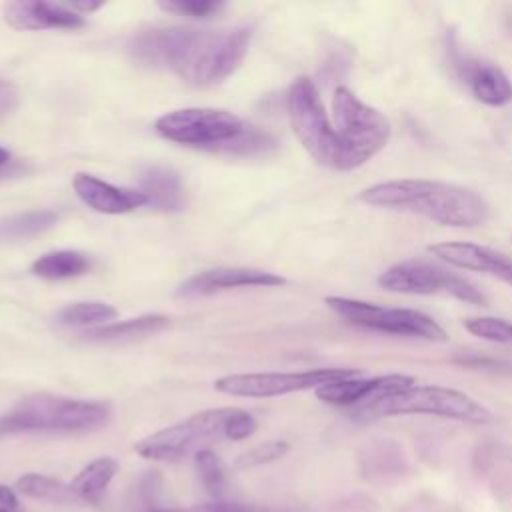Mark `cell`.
Listing matches in <instances>:
<instances>
[{"mask_svg": "<svg viewBox=\"0 0 512 512\" xmlns=\"http://www.w3.org/2000/svg\"><path fill=\"white\" fill-rule=\"evenodd\" d=\"M72 188L88 208L102 214H126L146 206V196L140 190L120 188L84 172L72 178Z\"/></svg>", "mask_w": 512, "mask_h": 512, "instance_id": "obj_16", "label": "cell"}, {"mask_svg": "<svg viewBox=\"0 0 512 512\" xmlns=\"http://www.w3.org/2000/svg\"><path fill=\"white\" fill-rule=\"evenodd\" d=\"M288 450H290L288 442H284V440H270V442L258 444V446L242 452L234 460V466L236 468H254V466H262V464H270V462L282 458Z\"/></svg>", "mask_w": 512, "mask_h": 512, "instance_id": "obj_27", "label": "cell"}, {"mask_svg": "<svg viewBox=\"0 0 512 512\" xmlns=\"http://www.w3.org/2000/svg\"><path fill=\"white\" fill-rule=\"evenodd\" d=\"M158 6L166 12L190 18H210L226 8V4L220 0H168L158 2Z\"/></svg>", "mask_w": 512, "mask_h": 512, "instance_id": "obj_28", "label": "cell"}, {"mask_svg": "<svg viewBox=\"0 0 512 512\" xmlns=\"http://www.w3.org/2000/svg\"><path fill=\"white\" fill-rule=\"evenodd\" d=\"M428 252L450 266L484 272L512 286V258L498 250L474 242H436Z\"/></svg>", "mask_w": 512, "mask_h": 512, "instance_id": "obj_13", "label": "cell"}, {"mask_svg": "<svg viewBox=\"0 0 512 512\" xmlns=\"http://www.w3.org/2000/svg\"><path fill=\"white\" fill-rule=\"evenodd\" d=\"M116 314V308L106 302H74L58 312V320L66 326H106Z\"/></svg>", "mask_w": 512, "mask_h": 512, "instance_id": "obj_24", "label": "cell"}, {"mask_svg": "<svg viewBox=\"0 0 512 512\" xmlns=\"http://www.w3.org/2000/svg\"><path fill=\"white\" fill-rule=\"evenodd\" d=\"M252 32L246 26L222 30L148 28L132 36L128 52L148 68H166L184 82L206 88L224 82L242 64Z\"/></svg>", "mask_w": 512, "mask_h": 512, "instance_id": "obj_1", "label": "cell"}, {"mask_svg": "<svg viewBox=\"0 0 512 512\" xmlns=\"http://www.w3.org/2000/svg\"><path fill=\"white\" fill-rule=\"evenodd\" d=\"M242 504L236 502H212V504H198L194 508H188L184 512H238Z\"/></svg>", "mask_w": 512, "mask_h": 512, "instance_id": "obj_31", "label": "cell"}, {"mask_svg": "<svg viewBox=\"0 0 512 512\" xmlns=\"http://www.w3.org/2000/svg\"><path fill=\"white\" fill-rule=\"evenodd\" d=\"M166 326H168V318L164 314H144L138 318L98 326L94 330H88L84 336L94 342H126V340H136V338L156 334Z\"/></svg>", "mask_w": 512, "mask_h": 512, "instance_id": "obj_20", "label": "cell"}, {"mask_svg": "<svg viewBox=\"0 0 512 512\" xmlns=\"http://www.w3.org/2000/svg\"><path fill=\"white\" fill-rule=\"evenodd\" d=\"M92 262L84 252L78 250H54L38 256L30 270L44 280H68L82 276L90 270Z\"/></svg>", "mask_w": 512, "mask_h": 512, "instance_id": "obj_21", "label": "cell"}, {"mask_svg": "<svg viewBox=\"0 0 512 512\" xmlns=\"http://www.w3.org/2000/svg\"><path fill=\"white\" fill-rule=\"evenodd\" d=\"M286 106L296 138L320 166L340 172L360 168V162L328 120L324 104L310 78L300 76L292 82L288 88Z\"/></svg>", "mask_w": 512, "mask_h": 512, "instance_id": "obj_7", "label": "cell"}, {"mask_svg": "<svg viewBox=\"0 0 512 512\" xmlns=\"http://www.w3.org/2000/svg\"><path fill=\"white\" fill-rule=\"evenodd\" d=\"M108 402L66 398L38 392L22 398L10 412L0 416V436L18 432H84L108 422Z\"/></svg>", "mask_w": 512, "mask_h": 512, "instance_id": "obj_5", "label": "cell"}, {"mask_svg": "<svg viewBox=\"0 0 512 512\" xmlns=\"http://www.w3.org/2000/svg\"><path fill=\"white\" fill-rule=\"evenodd\" d=\"M258 430V420L240 408H208L156 430L134 444L138 456L158 462H178L206 450L218 440H246Z\"/></svg>", "mask_w": 512, "mask_h": 512, "instance_id": "obj_4", "label": "cell"}, {"mask_svg": "<svg viewBox=\"0 0 512 512\" xmlns=\"http://www.w3.org/2000/svg\"><path fill=\"white\" fill-rule=\"evenodd\" d=\"M6 164H10V152L0 146V168H4Z\"/></svg>", "mask_w": 512, "mask_h": 512, "instance_id": "obj_33", "label": "cell"}, {"mask_svg": "<svg viewBox=\"0 0 512 512\" xmlns=\"http://www.w3.org/2000/svg\"><path fill=\"white\" fill-rule=\"evenodd\" d=\"M378 286L398 294L450 296L466 304L488 306V298L466 278L424 260H402L378 276Z\"/></svg>", "mask_w": 512, "mask_h": 512, "instance_id": "obj_10", "label": "cell"}, {"mask_svg": "<svg viewBox=\"0 0 512 512\" xmlns=\"http://www.w3.org/2000/svg\"><path fill=\"white\" fill-rule=\"evenodd\" d=\"M286 284V278L258 270V268H214L204 270L194 276H190L186 282L180 284L178 296L196 298V296H208L214 292L230 290V288H248V286H282Z\"/></svg>", "mask_w": 512, "mask_h": 512, "instance_id": "obj_15", "label": "cell"}, {"mask_svg": "<svg viewBox=\"0 0 512 512\" xmlns=\"http://www.w3.org/2000/svg\"><path fill=\"white\" fill-rule=\"evenodd\" d=\"M14 490L26 498L42 500V502H50V504H80V500L70 484L56 480L52 476L38 474V472L22 474L16 480Z\"/></svg>", "mask_w": 512, "mask_h": 512, "instance_id": "obj_22", "label": "cell"}, {"mask_svg": "<svg viewBox=\"0 0 512 512\" xmlns=\"http://www.w3.org/2000/svg\"><path fill=\"white\" fill-rule=\"evenodd\" d=\"M120 464L110 456H100L88 462L70 482L72 490L76 492L80 504H100L104 492L108 490L110 482L114 480Z\"/></svg>", "mask_w": 512, "mask_h": 512, "instance_id": "obj_19", "label": "cell"}, {"mask_svg": "<svg viewBox=\"0 0 512 512\" xmlns=\"http://www.w3.org/2000/svg\"><path fill=\"white\" fill-rule=\"evenodd\" d=\"M146 206L162 212H178L184 208V186L180 174L168 166H148L140 174V188Z\"/></svg>", "mask_w": 512, "mask_h": 512, "instance_id": "obj_18", "label": "cell"}, {"mask_svg": "<svg viewBox=\"0 0 512 512\" xmlns=\"http://www.w3.org/2000/svg\"><path fill=\"white\" fill-rule=\"evenodd\" d=\"M0 512H22L18 492L8 484H0Z\"/></svg>", "mask_w": 512, "mask_h": 512, "instance_id": "obj_30", "label": "cell"}, {"mask_svg": "<svg viewBox=\"0 0 512 512\" xmlns=\"http://www.w3.org/2000/svg\"><path fill=\"white\" fill-rule=\"evenodd\" d=\"M70 10H74L76 14H88V12H94V10H98L100 6H102V2H68L66 4Z\"/></svg>", "mask_w": 512, "mask_h": 512, "instance_id": "obj_32", "label": "cell"}, {"mask_svg": "<svg viewBox=\"0 0 512 512\" xmlns=\"http://www.w3.org/2000/svg\"><path fill=\"white\" fill-rule=\"evenodd\" d=\"M20 100V92L16 88V84L8 82V80H0V118L8 116Z\"/></svg>", "mask_w": 512, "mask_h": 512, "instance_id": "obj_29", "label": "cell"}, {"mask_svg": "<svg viewBox=\"0 0 512 512\" xmlns=\"http://www.w3.org/2000/svg\"><path fill=\"white\" fill-rule=\"evenodd\" d=\"M238 512H250V510H248V508H246V506H242V508H240V510H238Z\"/></svg>", "mask_w": 512, "mask_h": 512, "instance_id": "obj_35", "label": "cell"}, {"mask_svg": "<svg viewBox=\"0 0 512 512\" xmlns=\"http://www.w3.org/2000/svg\"><path fill=\"white\" fill-rule=\"evenodd\" d=\"M362 204L422 216L440 226L474 228L490 216L488 202L472 188L426 178H398L372 184L358 194Z\"/></svg>", "mask_w": 512, "mask_h": 512, "instance_id": "obj_2", "label": "cell"}, {"mask_svg": "<svg viewBox=\"0 0 512 512\" xmlns=\"http://www.w3.org/2000/svg\"><path fill=\"white\" fill-rule=\"evenodd\" d=\"M360 376L356 368H314L300 372H258V374H230L214 382V388L228 396L242 398H270L290 392L320 388L330 382Z\"/></svg>", "mask_w": 512, "mask_h": 512, "instance_id": "obj_11", "label": "cell"}, {"mask_svg": "<svg viewBox=\"0 0 512 512\" xmlns=\"http://www.w3.org/2000/svg\"><path fill=\"white\" fill-rule=\"evenodd\" d=\"M458 70L478 102L486 106H506L512 102V82L500 66L484 60H460Z\"/></svg>", "mask_w": 512, "mask_h": 512, "instance_id": "obj_17", "label": "cell"}, {"mask_svg": "<svg viewBox=\"0 0 512 512\" xmlns=\"http://www.w3.org/2000/svg\"><path fill=\"white\" fill-rule=\"evenodd\" d=\"M150 512H184L182 508H152Z\"/></svg>", "mask_w": 512, "mask_h": 512, "instance_id": "obj_34", "label": "cell"}, {"mask_svg": "<svg viewBox=\"0 0 512 512\" xmlns=\"http://www.w3.org/2000/svg\"><path fill=\"white\" fill-rule=\"evenodd\" d=\"M464 328L482 340L510 344L512 342V322L496 316H474L464 320Z\"/></svg>", "mask_w": 512, "mask_h": 512, "instance_id": "obj_26", "label": "cell"}, {"mask_svg": "<svg viewBox=\"0 0 512 512\" xmlns=\"http://www.w3.org/2000/svg\"><path fill=\"white\" fill-rule=\"evenodd\" d=\"M194 466L208 496H212L214 502H220L228 488V476L218 454L212 452L210 448L200 450L194 454Z\"/></svg>", "mask_w": 512, "mask_h": 512, "instance_id": "obj_25", "label": "cell"}, {"mask_svg": "<svg viewBox=\"0 0 512 512\" xmlns=\"http://www.w3.org/2000/svg\"><path fill=\"white\" fill-rule=\"evenodd\" d=\"M326 306L338 314L344 322L374 330V332H386L396 336H410V338H422L430 342H446L448 334L444 328L428 314L412 308H388L374 302H364L356 298H344V296H326Z\"/></svg>", "mask_w": 512, "mask_h": 512, "instance_id": "obj_8", "label": "cell"}, {"mask_svg": "<svg viewBox=\"0 0 512 512\" xmlns=\"http://www.w3.org/2000/svg\"><path fill=\"white\" fill-rule=\"evenodd\" d=\"M414 384H416V378L406 374H384V376H372V378L352 376L346 380L320 386L316 390V396L326 404L342 406L350 410V408L364 406L380 398L398 394Z\"/></svg>", "mask_w": 512, "mask_h": 512, "instance_id": "obj_12", "label": "cell"}, {"mask_svg": "<svg viewBox=\"0 0 512 512\" xmlns=\"http://www.w3.org/2000/svg\"><path fill=\"white\" fill-rule=\"evenodd\" d=\"M4 20L14 30H78L86 26L82 14H76L66 4L46 0H16L4 4Z\"/></svg>", "mask_w": 512, "mask_h": 512, "instance_id": "obj_14", "label": "cell"}, {"mask_svg": "<svg viewBox=\"0 0 512 512\" xmlns=\"http://www.w3.org/2000/svg\"><path fill=\"white\" fill-rule=\"evenodd\" d=\"M406 414H428L466 424H488L494 418L492 412L472 396L436 384H414L398 394L348 410V416L356 422H372Z\"/></svg>", "mask_w": 512, "mask_h": 512, "instance_id": "obj_6", "label": "cell"}, {"mask_svg": "<svg viewBox=\"0 0 512 512\" xmlns=\"http://www.w3.org/2000/svg\"><path fill=\"white\" fill-rule=\"evenodd\" d=\"M58 222L54 210H30L0 220V242L22 240L50 230Z\"/></svg>", "mask_w": 512, "mask_h": 512, "instance_id": "obj_23", "label": "cell"}, {"mask_svg": "<svg viewBox=\"0 0 512 512\" xmlns=\"http://www.w3.org/2000/svg\"><path fill=\"white\" fill-rule=\"evenodd\" d=\"M334 128L360 166L374 158L390 140V120L374 106L362 102L346 86H338L332 96Z\"/></svg>", "mask_w": 512, "mask_h": 512, "instance_id": "obj_9", "label": "cell"}, {"mask_svg": "<svg viewBox=\"0 0 512 512\" xmlns=\"http://www.w3.org/2000/svg\"><path fill=\"white\" fill-rule=\"evenodd\" d=\"M156 132L176 144L236 156H262L276 148V140L228 110L184 108L162 114Z\"/></svg>", "mask_w": 512, "mask_h": 512, "instance_id": "obj_3", "label": "cell"}]
</instances>
